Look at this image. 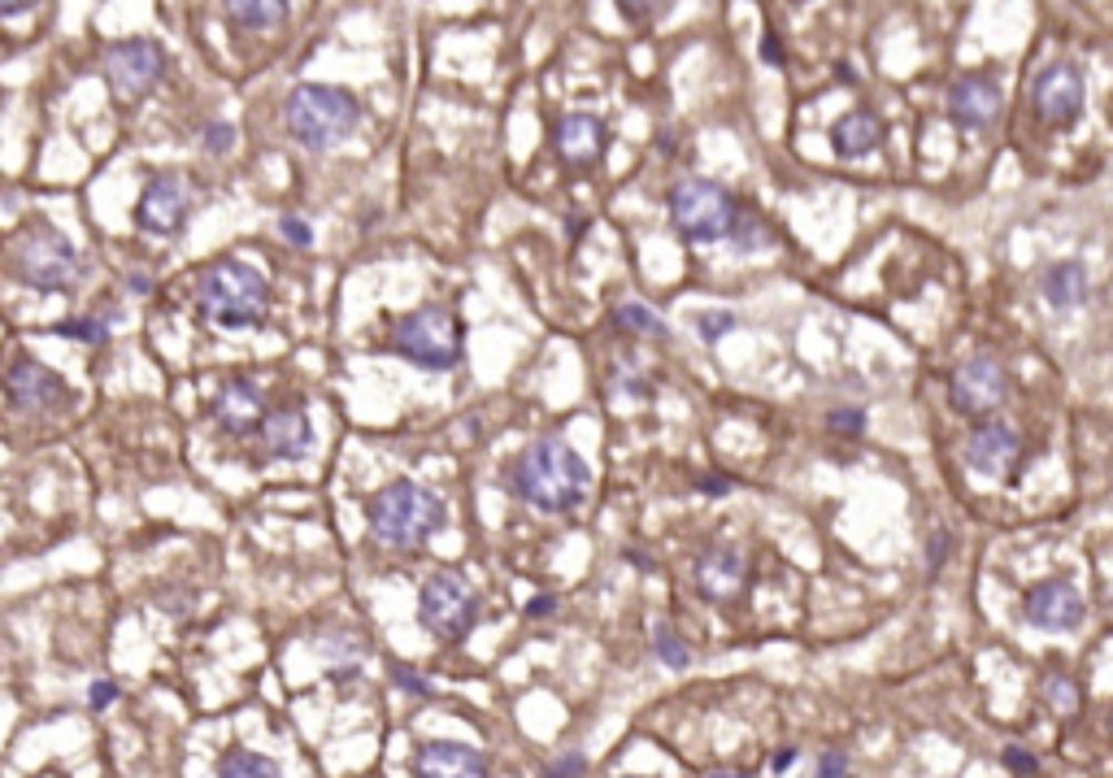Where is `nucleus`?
Instances as JSON below:
<instances>
[{
  "mask_svg": "<svg viewBox=\"0 0 1113 778\" xmlns=\"http://www.w3.org/2000/svg\"><path fill=\"white\" fill-rule=\"evenodd\" d=\"M731 244H735V253H761V249H770L774 244V235L765 231V222L753 218V213H740L735 218V226H731Z\"/></svg>",
  "mask_w": 1113,
  "mask_h": 778,
  "instance_id": "nucleus-26",
  "label": "nucleus"
},
{
  "mask_svg": "<svg viewBox=\"0 0 1113 778\" xmlns=\"http://www.w3.org/2000/svg\"><path fill=\"white\" fill-rule=\"evenodd\" d=\"M57 335L79 340V344H101L104 335H109V317H66L57 326Z\"/></svg>",
  "mask_w": 1113,
  "mask_h": 778,
  "instance_id": "nucleus-28",
  "label": "nucleus"
},
{
  "mask_svg": "<svg viewBox=\"0 0 1113 778\" xmlns=\"http://www.w3.org/2000/svg\"><path fill=\"white\" fill-rule=\"evenodd\" d=\"M361 122V104L353 92L331 88V83H301L288 97V131L309 153H327L344 144Z\"/></svg>",
  "mask_w": 1113,
  "mask_h": 778,
  "instance_id": "nucleus-4",
  "label": "nucleus"
},
{
  "mask_svg": "<svg viewBox=\"0 0 1113 778\" xmlns=\"http://www.w3.org/2000/svg\"><path fill=\"white\" fill-rule=\"evenodd\" d=\"M965 466L979 474H1001V478H1017V462H1022V435L1001 417H983L962 448Z\"/></svg>",
  "mask_w": 1113,
  "mask_h": 778,
  "instance_id": "nucleus-14",
  "label": "nucleus"
},
{
  "mask_svg": "<svg viewBox=\"0 0 1113 778\" xmlns=\"http://www.w3.org/2000/svg\"><path fill=\"white\" fill-rule=\"evenodd\" d=\"M613 317L622 322V326H631V331H640V335H665V322H661L658 313L649 310V305H618Z\"/></svg>",
  "mask_w": 1113,
  "mask_h": 778,
  "instance_id": "nucleus-29",
  "label": "nucleus"
},
{
  "mask_svg": "<svg viewBox=\"0 0 1113 778\" xmlns=\"http://www.w3.org/2000/svg\"><path fill=\"white\" fill-rule=\"evenodd\" d=\"M949 392H953V405H957V414L965 417H992L1001 405H1005V392H1010V378H1005V365L996 362V357H970L953 370V383H949Z\"/></svg>",
  "mask_w": 1113,
  "mask_h": 778,
  "instance_id": "nucleus-10",
  "label": "nucleus"
},
{
  "mask_svg": "<svg viewBox=\"0 0 1113 778\" xmlns=\"http://www.w3.org/2000/svg\"><path fill=\"white\" fill-rule=\"evenodd\" d=\"M1044 301L1062 313L1079 310V305L1087 301V270H1083L1079 261H1057V265H1049V274H1044Z\"/></svg>",
  "mask_w": 1113,
  "mask_h": 778,
  "instance_id": "nucleus-23",
  "label": "nucleus"
},
{
  "mask_svg": "<svg viewBox=\"0 0 1113 778\" xmlns=\"http://www.w3.org/2000/svg\"><path fill=\"white\" fill-rule=\"evenodd\" d=\"M1083 74L1074 61H1053L1035 74L1031 83V104L1040 113V122L1049 127H1070L1079 113H1083Z\"/></svg>",
  "mask_w": 1113,
  "mask_h": 778,
  "instance_id": "nucleus-12",
  "label": "nucleus"
},
{
  "mask_svg": "<svg viewBox=\"0 0 1113 778\" xmlns=\"http://www.w3.org/2000/svg\"><path fill=\"white\" fill-rule=\"evenodd\" d=\"M944 544H949V535L940 531V535H935V544H931V566H940V557H944Z\"/></svg>",
  "mask_w": 1113,
  "mask_h": 778,
  "instance_id": "nucleus-47",
  "label": "nucleus"
},
{
  "mask_svg": "<svg viewBox=\"0 0 1113 778\" xmlns=\"http://www.w3.org/2000/svg\"><path fill=\"white\" fill-rule=\"evenodd\" d=\"M792 766H796V748H779V752H774V761H770V770H774V775H788Z\"/></svg>",
  "mask_w": 1113,
  "mask_h": 778,
  "instance_id": "nucleus-41",
  "label": "nucleus"
},
{
  "mask_svg": "<svg viewBox=\"0 0 1113 778\" xmlns=\"http://www.w3.org/2000/svg\"><path fill=\"white\" fill-rule=\"evenodd\" d=\"M1005 766H1010L1013 775H1035V770H1040V761H1035L1026 748H1017V744L1005 748Z\"/></svg>",
  "mask_w": 1113,
  "mask_h": 778,
  "instance_id": "nucleus-34",
  "label": "nucleus"
},
{
  "mask_svg": "<svg viewBox=\"0 0 1113 778\" xmlns=\"http://www.w3.org/2000/svg\"><path fill=\"white\" fill-rule=\"evenodd\" d=\"M392 678H397V687H405V691H413V696H431V683H427L422 675H413V670H405V666H397Z\"/></svg>",
  "mask_w": 1113,
  "mask_h": 778,
  "instance_id": "nucleus-38",
  "label": "nucleus"
},
{
  "mask_svg": "<svg viewBox=\"0 0 1113 778\" xmlns=\"http://www.w3.org/2000/svg\"><path fill=\"white\" fill-rule=\"evenodd\" d=\"M261 439H265V453L279 462H304L313 453V426L301 410H265Z\"/></svg>",
  "mask_w": 1113,
  "mask_h": 778,
  "instance_id": "nucleus-18",
  "label": "nucleus"
},
{
  "mask_svg": "<svg viewBox=\"0 0 1113 778\" xmlns=\"http://www.w3.org/2000/svg\"><path fill=\"white\" fill-rule=\"evenodd\" d=\"M583 770H588V761L579 752H565L556 766H549V778H579Z\"/></svg>",
  "mask_w": 1113,
  "mask_h": 778,
  "instance_id": "nucleus-37",
  "label": "nucleus"
},
{
  "mask_svg": "<svg viewBox=\"0 0 1113 778\" xmlns=\"http://www.w3.org/2000/svg\"><path fill=\"white\" fill-rule=\"evenodd\" d=\"M665 4H622V13L626 18H653V13H661Z\"/></svg>",
  "mask_w": 1113,
  "mask_h": 778,
  "instance_id": "nucleus-45",
  "label": "nucleus"
},
{
  "mask_svg": "<svg viewBox=\"0 0 1113 778\" xmlns=\"http://www.w3.org/2000/svg\"><path fill=\"white\" fill-rule=\"evenodd\" d=\"M1049 700H1053V709H1062V714H1074L1079 709V687L1070 683L1065 675H1049Z\"/></svg>",
  "mask_w": 1113,
  "mask_h": 778,
  "instance_id": "nucleus-30",
  "label": "nucleus"
},
{
  "mask_svg": "<svg viewBox=\"0 0 1113 778\" xmlns=\"http://www.w3.org/2000/svg\"><path fill=\"white\" fill-rule=\"evenodd\" d=\"M113 700H118V683H113V678H97L92 691H88V705H92V709H109Z\"/></svg>",
  "mask_w": 1113,
  "mask_h": 778,
  "instance_id": "nucleus-35",
  "label": "nucleus"
},
{
  "mask_svg": "<svg viewBox=\"0 0 1113 778\" xmlns=\"http://www.w3.org/2000/svg\"><path fill=\"white\" fill-rule=\"evenodd\" d=\"M231 144H235V127H231V122L204 127V149H209V153H227Z\"/></svg>",
  "mask_w": 1113,
  "mask_h": 778,
  "instance_id": "nucleus-33",
  "label": "nucleus"
},
{
  "mask_svg": "<svg viewBox=\"0 0 1113 778\" xmlns=\"http://www.w3.org/2000/svg\"><path fill=\"white\" fill-rule=\"evenodd\" d=\"M761 57H765L770 65H783V49H779V40H774V36H765V40H761Z\"/></svg>",
  "mask_w": 1113,
  "mask_h": 778,
  "instance_id": "nucleus-44",
  "label": "nucleus"
},
{
  "mask_svg": "<svg viewBox=\"0 0 1113 778\" xmlns=\"http://www.w3.org/2000/svg\"><path fill=\"white\" fill-rule=\"evenodd\" d=\"M696 578H701V592H705L709 600H726L744 583V557L731 544H718V548H709L705 557H701Z\"/></svg>",
  "mask_w": 1113,
  "mask_h": 778,
  "instance_id": "nucleus-21",
  "label": "nucleus"
},
{
  "mask_svg": "<svg viewBox=\"0 0 1113 778\" xmlns=\"http://www.w3.org/2000/svg\"><path fill=\"white\" fill-rule=\"evenodd\" d=\"M553 609H556L553 592H544V596H531V600H527V618H549Z\"/></svg>",
  "mask_w": 1113,
  "mask_h": 778,
  "instance_id": "nucleus-40",
  "label": "nucleus"
},
{
  "mask_svg": "<svg viewBox=\"0 0 1113 778\" xmlns=\"http://www.w3.org/2000/svg\"><path fill=\"white\" fill-rule=\"evenodd\" d=\"M653 644H658V661L661 666H670V670H688V661H692V653H688V644L670 630V626H658L653 630Z\"/></svg>",
  "mask_w": 1113,
  "mask_h": 778,
  "instance_id": "nucleus-27",
  "label": "nucleus"
},
{
  "mask_svg": "<svg viewBox=\"0 0 1113 778\" xmlns=\"http://www.w3.org/2000/svg\"><path fill=\"white\" fill-rule=\"evenodd\" d=\"M392 348L405 362L422 365V370H453L461 362V322L453 310L444 305H422V310L405 313L392 331Z\"/></svg>",
  "mask_w": 1113,
  "mask_h": 778,
  "instance_id": "nucleus-7",
  "label": "nucleus"
},
{
  "mask_svg": "<svg viewBox=\"0 0 1113 778\" xmlns=\"http://www.w3.org/2000/svg\"><path fill=\"white\" fill-rule=\"evenodd\" d=\"M709 778H749V775H709Z\"/></svg>",
  "mask_w": 1113,
  "mask_h": 778,
  "instance_id": "nucleus-48",
  "label": "nucleus"
},
{
  "mask_svg": "<svg viewBox=\"0 0 1113 778\" xmlns=\"http://www.w3.org/2000/svg\"><path fill=\"white\" fill-rule=\"evenodd\" d=\"M588 483H592L588 462L565 439H553V435L535 439L518 457V466H513V492L527 505L544 509V514H570V509H579L583 496H588Z\"/></svg>",
  "mask_w": 1113,
  "mask_h": 778,
  "instance_id": "nucleus-1",
  "label": "nucleus"
},
{
  "mask_svg": "<svg viewBox=\"0 0 1113 778\" xmlns=\"http://www.w3.org/2000/svg\"><path fill=\"white\" fill-rule=\"evenodd\" d=\"M218 778H279V766L261 752H231V757H222Z\"/></svg>",
  "mask_w": 1113,
  "mask_h": 778,
  "instance_id": "nucleus-25",
  "label": "nucleus"
},
{
  "mask_svg": "<svg viewBox=\"0 0 1113 778\" xmlns=\"http://www.w3.org/2000/svg\"><path fill=\"white\" fill-rule=\"evenodd\" d=\"M227 18L235 27H249V31H270V27H279L288 18V4L283 0H231Z\"/></svg>",
  "mask_w": 1113,
  "mask_h": 778,
  "instance_id": "nucleus-24",
  "label": "nucleus"
},
{
  "mask_svg": "<svg viewBox=\"0 0 1113 778\" xmlns=\"http://www.w3.org/2000/svg\"><path fill=\"white\" fill-rule=\"evenodd\" d=\"M418 623L427 626L435 639L444 644H461L474 623H479V596L474 587L453 570L431 574L418 592Z\"/></svg>",
  "mask_w": 1113,
  "mask_h": 778,
  "instance_id": "nucleus-8",
  "label": "nucleus"
},
{
  "mask_svg": "<svg viewBox=\"0 0 1113 778\" xmlns=\"http://www.w3.org/2000/svg\"><path fill=\"white\" fill-rule=\"evenodd\" d=\"M188 209H192V188L183 174L174 170H161L152 174L140 192V205H136V222L152 231V235H179L183 222H188Z\"/></svg>",
  "mask_w": 1113,
  "mask_h": 778,
  "instance_id": "nucleus-11",
  "label": "nucleus"
},
{
  "mask_svg": "<svg viewBox=\"0 0 1113 778\" xmlns=\"http://www.w3.org/2000/svg\"><path fill=\"white\" fill-rule=\"evenodd\" d=\"M9 270L18 283L36 287V292H70L83 274L74 244L52 226L49 218H36L18 231L13 249H9Z\"/></svg>",
  "mask_w": 1113,
  "mask_h": 778,
  "instance_id": "nucleus-5",
  "label": "nucleus"
},
{
  "mask_svg": "<svg viewBox=\"0 0 1113 778\" xmlns=\"http://www.w3.org/2000/svg\"><path fill=\"white\" fill-rule=\"evenodd\" d=\"M1022 618L1035 626V630L1065 635V630H1079V626H1083L1087 605H1083V596L1074 592V583H1065V578H1044V583H1035V587L1022 596Z\"/></svg>",
  "mask_w": 1113,
  "mask_h": 778,
  "instance_id": "nucleus-13",
  "label": "nucleus"
},
{
  "mask_svg": "<svg viewBox=\"0 0 1113 778\" xmlns=\"http://www.w3.org/2000/svg\"><path fill=\"white\" fill-rule=\"evenodd\" d=\"M826 422H831L835 431H849V435H861V431H865V414H861V410H835Z\"/></svg>",
  "mask_w": 1113,
  "mask_h": 778,
  "instance_id": "nucleus-36",
  "label": "nucleus"
},
{
  "mask_svg": "<svg viewBox=\"0 0 1113 778\" xmlns=\"http://www.w3.org/2000/svg\"><path fill=\"white\" fill-rule=\"evenodd\" d=\"M735 322H740V317H735V313H726V310L696 313V326H701V335H705L709 344H713V340H722L726 331H735Z\"/></svg>",
  "mask_w": 1113,
  "mask_h": 778,
  "instance_id": "nucleus-32",
  "label": "nucleus"
},
{
  "mask_svg": "<svg viewBox=\"0 0 1113 778\" xmlns=\"http://www.w3.org/2000/svg\"><path fill=\"white\" fill-rule=\"evenodd\" d=\"M849 775V757L844 752H826L822 766H818V778H844Z\"/></svg>",
  "mask_w": 1113,
  "mask_h": 778,
  "instance_id": "nucleus-39",
  "label": "nucleus"
},
{
  "mask_svg": "<svg viewBox=\"0 0 1113 778\" xmlns=\"http://www.w3.org/2000/svg\"><path fill=\"white\" fill-rule=\"evenodd\" d=\"M605 122L596 113H565L556 127V153L570 170H596L605 156Z\"/></svg>",
  "mask_w": 1113,
  "mask_h": 778,
  "instance_id": "nucleus-16",
  "label": "nucleus"
},
{
  "mask_svg": "<svg viewBox=\"0 0 1113 778\" xmlns=\"http://www.w3.org/2000/svg\"><path fill=\"white\" fill-rule=\"evenodd\" d=\"M261 417H265V405L253 378H231L213 401V422L231 435H249L253 426H261Z\"/></svg>",
  "mask_w": 1113,
  "mask_h": 778,
  "instance_id": "nucleus-20",
  "label": "nucleus"
},
{
  "mask_svg": "<svg viewBox=\"0 0 1113 778\" xmlns=\"http://www.w3.org/2000/svg\"><path fill=\"white\" fill-rule=\"evenodd\" d=\"M101 74L122 101H140V97H149L152 88L161 83V74H166V52H161L157 40H140V36L113 40L101 57Z\"/></svg>",
  "mask_w": 1113,
  "mask_h": 778,
  "instance_id": "nucleus-9",
  "label": "nucleus"
},
{
  "mask_svg": "<svg viewBox=\"0 0 1113 778\" xmlns=\"http://www.w3.org/2000/svg\"><path fill=\"white\" fill-rule=\"evenodd\" d=\"M197 310L209 326L222 331H253L270 313V283L249 261L222 257L213 261L197 283Z\"/></svg>",
  "mask_w": 1113,
  "mask_h": 778,
  "instance_id": "nucleus-2",
  "label": "nucleus"
},
{
  "mask_svg": "<svg viewBox=\"0 0 1113 778\" xmlns=\"http://www.w3.org/2000/svg\"><path fill=\"white\" fill-rule=\"evenodd\" d=\"M365 522L388 548H422L444 526V501L413 478H397L365 501Z\"/></svg>",
  "mask_w": 1113,
  "mask_h": 778,
  "instance_id": "nucleus-3",
  "label": "nucleus"
},
{
  "mask_svg": "<svg viewBox=\"0 0 1113 778\" xmlns=\"http://www.w3.org/2000/svg\"><path fill=\"white\" fill-rule=\"evenodd\" d=\"M4 392L13 396L18 410H49V405H57V401L66 396V383L52 374L49 365L22 357V362H13V370L4 374Z\"/></svg>",
  "mask_w": 1113,
  "mask_h": 778,
  "instance_id": "nucleus-19",
  "label": "nucleus"
},
{
  "mask_svg": "<svg viewBox=\"0 0 1113 778\" xmlns=\"http://www.w3.org/2000/svg\"><path fill=\"white\" fill-rule=\"evenodd\" d=\"M1001 113V88L983 74H965L949 88V118L962 127V131H983L992 127Z\"/></svg>",
  "mask_w": 1113,
  "mask_h": 778,
  "instance_id": "nucleus-17",
  "label": "nucleus"
},
{
  "mask_svg": "<svg viewBox=\"0 0 1113 778\" xmlns=\"http://www.w3.org/2000/svg\"><path fill=\"white\" fill-rule=\"evenodd\" d=\"M27 13H36V4H27V0H0V18H27Z\"/></svg>",
  "mask_w": 1113,
  "mask_h": 778,
  "instance_id": "nucleus-42",
  "label": "nucleus"
},
{
  "mask_svg": "<svg viewBox=\"0 0 1113 778\" xmlns=\"http://www.w3.org/2000/svg\"><path fill=\"white\" fill-rule=\"evenodd\" d=\"M735 218H740L735 196L713 179H683L670 188V222L688 244L731 240Z\"/></svg>",
  "mask_w": 1113,
  "mask_h": 778,
  "instance_id": "nucleus-6",
  "label": "nucleus"
},
{
  "mask_svg": "<svg viewBox=\"0 0 1113 778\" xmlns=\"http://www.w3.org/2000/svg\"><path fill=\"white\" fill-rule=\"evenodd\" d=\"M701 492H713V496H726V492H731V483H726V478H701Z\"/></svg>",
  "mask_w": 1113,
  "mask_h": 778,
  "instance_id": "nucleus-46",
  "label": "nucleus"
},
{
  "mask_svg": "<svg viewBox=\"0 0 1113 778\" xmlns=\"http://www.w3.org/2000/svg\"><path fill=\"white\" fill-rule=\"evenodd\" d=\"M279 235H283L292 249H313V231H309V222L297 218V213H283V218H279Z\"/></svg>",
  "mask_w": 1113,
  "mask_h": 778,
  "instance_id": "nucleus-31",
  "label": "nucleus"
},
{
  "mask_svg": "<svg viewBox=\"0 0 1113 778\" xmlns=\"http://www.w3.org/2000/svg\"><path fill=\"white\" fill-rule=\"evenodd\" d=\"M413 778H492V766L479 748L457 739H427L413 752Z\"/></svg>",
  "mask_w": 1113,
  "mask_h": 778,
  "instance_id": "nucleus-15",
  "label": "nucleus"
},
{
  "mask_svg": "<svg viewBox=\"0 0 1113 778\" xmlns=\"http://www.w3.org/2000/svg\"><path fill=\"white\" fill-rule=\"evenodd\" d=\"M622 778H635V775H622Z\"/></svg>",
  "mask_w": 1113,
  "mask_h": 778,
  "instance_id": "nucleus-49",
  "label": "nucleus"
},
{
  "mask_svg": "<svg viewBox=\"0 0 1113 778\" xmlns=\"http://www.w3.org/2000/svg\"><path fill=\"white\" fill-rule=\"evenodd\" d=\"M883 144V122L870 109H853L831 127V149L840 156H865Z\"/></svg>",
  "mask_w": 1113,
  "mask_h": 778,
  "instance_id": "nucleus-22",
  "label": "nucleus"
},
{
  "mask_svg": "<svg viewBox=\"0 0 1113 778\" xmlns=\"http://www.w3.org/2000/svg\"><path fill=\"white\" fill-rule=\"evenodd\" d=\"M127 287H131V292H140V296H149L152 279L144 274V270H131V274H127Z\"/></svg>",
  "mask_w": 1113,
  "mask_h": 778,
  "instance_id": "nucleus-43",
  "label": "nucleus"
}]
</instances>
